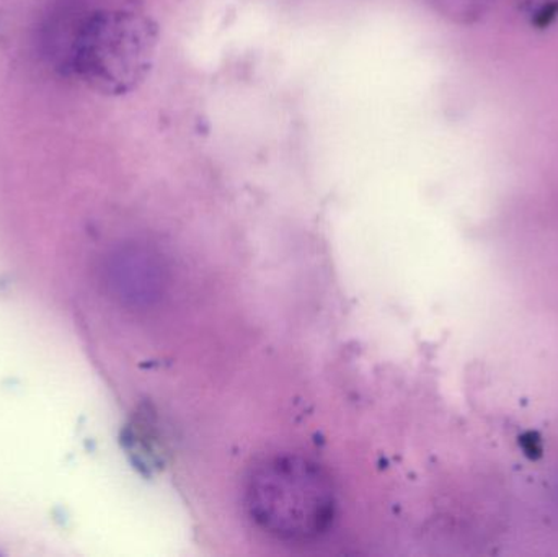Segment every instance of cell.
<instances>
[{"label":"cell","mask_w":558,"mask_h":557,"mask_svg":"<svg viewBox=\"0 0 558 557\" xmlns=\"http://www.w3.org/2000/svg\"><path fill=\"white\" fill-rule=\"evenodd\" d=\"M244 500L252 522L286 543L317 540L330 529L337 510L327 471L299 455L260 461L248 474Z\"/></svg>","instance_id":"6da1fadb"},{"label":"cell","mask_w":558,"mask_h":557,"mask_svg":"<svg viewBox=\"0 0 558 557\" xmlns=\"http://www.w3.org/2000/svg\"><path fill=\"white\" fill-rule=\"evenodd\" d=\"M159 43V25L141 7L97 10L75 35V74L97 94L123 97L149 77Z\"/></svg>","instance_id":"7a4b0ae2"},{"label":"cell","mask_w":558,"mask_h":557,"mask_svg":"<svg viewBox=\"0 0 558 557\" xmlns=\"http://www.w3.org/2000/svg\"><path fill=\"white\" fill-rule=\"evenodd\" d=\"M114 270L124 298L136 303H150L162 290V267L149 251L124 252Z\"/></svg>","instance_id":"3957f363"},{"label":"cell","mask_w":558,"mask_h":557,"mask_svg":"<svg viewBox=\"0 0 558 557\" xmlns=\"http://www.w3.org/2000/svg\"><path fill=\"white\" fill-rule=\"evenodd\" d=\"M435 12L458 25H471L487 13L494 0H426Z\"/></svg>","instance_id":"277c9868"}]
</instances>
